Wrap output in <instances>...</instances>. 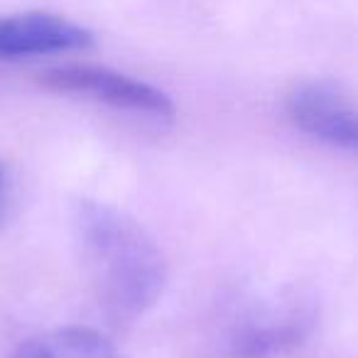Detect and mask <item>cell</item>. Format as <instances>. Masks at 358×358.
<instances>
[{"mask_svg":"<svg viewBox=\"0 0 358 358\" xmlns=\"http://www.w3.org/2000/svg\"><path fill=\"white\" fill-rule=\"evenodd\" d=\"M71 241L99 307L110 319L148 314L167 287V260L140 221L106 201L81 199L69 214Z\"/></svg>","mask_w":358,"mask_h":358,"instance_id":"6da1fadb","label":"cell"},{"mask_svg":"<svg viewBox=\"0 0 358 358\" xmlns=\"http://www.w3.org/2000/svg\"><path fill=\"white\" fill-rule=\"evenodd\" d=\"M319 304L304 289L236 299L219 322V358H282L317 329Z\"/></svg>","mask_w":358,"mask_h":358,"instance_id":"7a4b0ae2","label":"cell"},{"mask_svg":"<svg viewBox=\"0 0 358 358\" xmlns=\"http://www.w3.org/2000/svg\"><path fill=\"white\" fill-rule=\"evenodd\" d=\"M42 84L50 91L74 99L94 101L106 108L123 110L155 123H169L174 118V101L162 89L115 69L94 64H64L47 69Z\"/></svg>","mask_w":358,"mask_h":358,"instance_id":"3957f363","label":"cell"},{"mask_svg":"<svg viewBox=\"0 0 358 358\" xmlns=\"http://www.w3.org/2000/svg\"><path fill=\"white\" fill-rule=\"evenodd\" d=\"M287 115L307 138L358 155V106L338 86L297 84L287 96Z\"/></svg>","mask_w":358,"mask_h":358,"instance_id":"277c9868","label":"cell"},{"mask_svg":"<svg viewBox=\"0 0 358 358\" xmlns=\"http://www.w3.org/2000/svg\"><path fill=\"white\" fill-rule=\"evenodd\" d=\"M94 42L89 27L55 13L0 15V59L62 55L86 50Z\"/></svg>","mask_w":358,"mask_h":358,"instance_id":"5b68a950","label":"cell"},{"mask_svg":"<svg viewBox=\"0 0 358 358\" xmlns=\"http://www.w3.org/2000/svg\"><path fill=\"white\" fill-rule=\"evenodd\" d=\"M10 358H125L103 334L86 327H64L22 341Z\"/></svg>","mask_w":358,"mask_h":358,"instance_id":"8992f818","label":"cell"},{"mask_svg":"<svg viewBox=\"0 0 358 358\" xmlns=\"http://www.w3.org/2000/svg\"><path fill=\"white\" fill-rule=\"evenodd\" d=\"M13 199H15V187H13V177L8 172V167L0 162V224L8 219L10 214Z\"/></svg>","mask_w":358,"mask_h":358,"instance_id":"52a82bcc","label":"cell"}]
</instances>
